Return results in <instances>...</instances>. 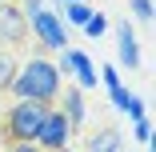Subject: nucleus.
<instances>
[{"label": "nucleus", "mask_w": 156, "mask_h": 152, "mask_svg": "<svg viewBox=\"0 0 156 152\" xmlns=\"http://www.w3.org/2000/svg\"><path fill=\"white\" fill-rule=\"evenodd\" d=\"M60 84H64V76L56 72V60H48L44 52H36V56H28V60L16 64V76H12V88H8V92H12L16 100L56 104Z\"/></svg>", "instance_id": "1"}, {"label": "nucleus", "mask_w": 156, "mask_h": 152, "mask_svg": "<svg viewBox=\"0 0 156 152\" xmlns=\"http://www.w3.org/2000/svg\"><path fill=\"white\" fill-rule=\"evenodd\" d=\"M44 108L48 104H36V100H12L0 116V136L4 144H32L40 120H44Z\"/></svg>", "instance_id": "2"}, {"label": "nucleus", "mask_w": 156, "mask_h": 152, "mask_svg": "<svg viewBox=\"0 0 156 152\" xmlns=\"http://www.w3.org/2000/svg\"><path fill=\"white\" fill-rule=\"evenodd\" d=\"M28 36H36V44H40L44 52H64V48H68V28H64V20H60L56 12H48V8L28 12Z\"/></svg>", "instance_id": "3"}, {"label": "nucleus", "mask_w": 156, "mask_h": 152, "mask_svg": "<svg viewBox=\"0 0 156 152\" xmlns=\"http://www.w3.org/2000/svg\"><path fill=\"white\" fill-rule=\"evenodd\" d=\"M72 136H76V132H72V124L64 120V112H60L56 104H48L40 128H36V136H32V144H36L40 152H60V148L72 144Z\"/></svg>", "instance_id": "4"}, {"label": "nucleus", "mask_w": 156, "mask_h": 152, "mask_svg": "<svg viewBox=\"0 0 156 152\" xmlns=\"http://www.w3.org/2000/svg\"><path fill=\"white\" fill-rule=\"evenodd\" d=\"M56 72L60 76H72V84L80 88V92H92V88H96V64H92L80 48L56 52Z\"/></svg>", "instance_id": "5"}, {"label": "nucleus", "mask_w": 156, "mask_h": 152, "mask_svg": "<svg viewBox=\"0 0 156 152\" xmlns=\"http://www.w3.org/2000/svg\"><path fill=\"white\" fill-rule=\"evenodd\" d=\"M28 40V16L20 4L0 0V48H20Z\"/></svg>", "instance_id": "6"}, {"label": "nucleus", "mask_w": 156, "mask_h": 152, "mask_svg": "<svg viewBox=\"0 0 156 152\" xmlns=\"http://www.w3.org/2000/svg\"><path fill=\"white\" fill-rule=\"evenodd\" d=\"M56 108L64 112V120L72 124V132H76V128H84V120H88V100H84V92H80L76 84H60Z\"/></svg>", "instance_id": "7"}, {"label": "nucleus", "mask_w": 156, "mask_h": 152, "mask_svg": "<svg viewBox=\"0 0 156 152\" xmlns=\"http://www.w3.org/2000/svg\"><path fill=\"white\" fill-rule=\"evenodd\" d=\"M116 68H140V40H136V28L128 20L116 24Z\"/></svg>", "instance_id": "8"}, {"label": "nucleus", "mask_w": 156, "mask_h": 152, "mask_svg": "<svg viewBox=\"0 0 156 152\" xmlns=\"http://www.w3.org/2000/svg\"><path fill=\"white\" fill-rule=\"evenodd\" d=\"M84 152H124V132L104 124V128H92L84 136Z\"/></svg>", "instance_id": "9"}, {"label": "nucleus", "mask_w": 156, "mask_h": 152, "mask_svg": "<svg viewBox=\"0 0 156 152\" xmlns=\"http://www.w3.org/2000/svg\"><path fill=\"white\" fill-rule=\"evenodd\" d=\"M108 100H112V108H116V112H124L128 120H140V116H144V100H140L136 92H128L124 84L108 88Z\"/></svg>", "instance_id": "10"}, {"label": "nucleus", "mask_w": 156, "mask_h": 152, "mask_svg": "<svg viewBox=\"0 0 156 152\" xmlns=\"http://www.w3.org/2000/svg\"><path fill=\"white\" fill-rule=\"evenodd\" d=\"M16 64H20V60H16V52H12V48H0V96H4L8 88H12Z\"/></svg>", "instance_id": "11"}, {"label": "nucleus", "mask_w": 156, "mask_h": 152, "mask_svg": "<svg viewBox=\"0 0 156 152\" xmlns=\"http://www.w3.org/2000/svg\"><path fill=\"white\" fill-rule=\"evenodd\" d=\"M60 8H64V20H68V24H76V28H84V20L92 16L88 0H72V4H60Z\"/></svg>", "instance_id": "12"}, {"label": "nucleus", "mask_w": 156, "mask_h": 152, "mask_svg": "<svg viewBox=\"0 0 156 152\" xmlns=\"http://www.w3.org/2000/svg\"><path fill=\"white\" fill-rule=\"evenodd\" d=\"M108 28H112V24H108V16H100V12H92V16L84 20V36H92V40H100V36L108 32Z\"/></svg>", "instance_id": "13"}, {"label": "nucleus", "mask_w": 156, "mask_h": 152, "mask_svg": "<svg viewBox=\"0 0 156 152\" xmlns=\"http://www.w3.org/2000/svg\"><path fill=\"white\" fill-rule=\"evenodd\" d=\"M128 12H132V20L148 24V20H152V0H132V4H128Z\"/></svg>", "instance_id": "14"}, {"label": "nucleus", "mask_w": 156, "mask_h": 152, "mask_svg": "<svg viewBox=\"0 0 156 152\" xmlns=\"http://www.w3.org/2000/svg\"><path fill=\"white\" fill-rule=\"evenodd\" d=\"M132 136H136L140 144H148V140H152V120H148V116H140V120H132Z\"/></svg>", "instance_id": "15"}, {"label": "nucleus", "mask_w": 156, "mask_h": 152, "mask_svg": "<svg viewBox=\"0 0 156 152\" xmlns=\"http://www.w3.org/2000/svg\"><path fill=\"white\" fill-rule=\"evenodd\" d=\"M96 80H104V88H116V84H124V76H120V68H116V64H104Z\"/></svg>", "instance_id": "16"}, {"label": "nucleus", "mask_w": 156, "mask_h": 152, "mask_svg": "<svg viewBox=\"0 0 156 152\" xmlns=\"http://www.w3.org/2000/svg\"><path fill=\"white\" fill-rule=\"evenodd\" d=\"M4 152H40L36 144H4Z\"/></svg>", "instance_id": "17"}, {"label": "nucleus", "mask_w": 156, "mask_h": 152, "mask_svg": "<svg viewBox=\"0 0 156 152\" xmlns=\"http://www.w3.org/2000/svg\"><path fill=\"white\" fill-rule=\"evenodd\" d=\"M60 4H72V0H60Z\"/></svg>", "instance_id": "18"}, {"label": "nucleus", "mask_w": 156, "mask_h": 152, "mask_svg": "<svg viewBox=\"0 0 156 152\" xmlns=\"http://www.w3.org/2000/svg\"><path fill=\"white\" fill-rule=\"evenodd\" d=\"M60 152H72V148H60Z\"/></svg>", "instance_id": "19"}]
</instances>
